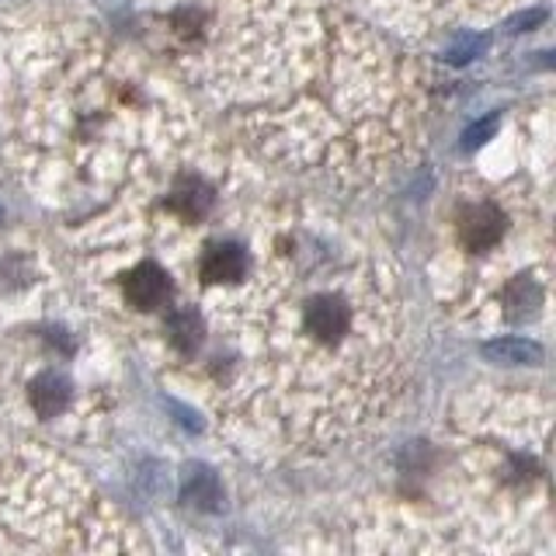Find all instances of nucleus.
<instances>
[{
	"label": "nucleus",
	"instance_id": "1",
	"mask_svg": "<svg viewBox=\"0 0 556 556\" xmlns=\"http://www.w3.org/2000/svg\"><path fill=\"white\" fill-rule=\"evenodd\" d=\"M181 303V300H174ZM202 362L219 421L278 452L330 448L387 417L404 387V324L387 261L334 216L251 208V265L195 289Z\"/></svg>",
	"mask_w": 556,
	"mask_h": 556
},
{
	"label": "nucleus",
	"instance_id": "2",
	"mask_svg": "<svg viewBox=\"0 0 556 556\" xmlns=\"http://www.w3.org/2000/svg\"><path fill=\"white\" fill-rule=\"evenodd\" d=\"M8 56L11 161L39 195L122 202L185 156L191 122L178 98L87 25H25Z\"/></svg>",
	"mask_w": 556,
	"mask_h": 556
},
{
	"label": "nucleus",
	"instance_id": "3",
	"mask_svg": "<svg viewBox=\"0 0 556 556\" xmlns=\"http://www.w3.org/2000/svg\"><path fill=\"white\" fill-rule=\"evenodd\" d=\"M452 261L473 265L448 292V306L477 324H529L549 306V202L532 188H501L483 178L463 181L445 205V248Z\"/></svg>",
	"mask_w": 556,
	"mask_h": 556
},
{
	"label": "nucleus",
	"instance_id": "4",
	"mask_svg": "<svg viewBox=\"0 0 556 556\" xmlns=\"http://www.w3.org/2000/svg\"><path fill=\"white\" fill-rule=\"evenodd\" d=\"M483 355L491 362H515V365H532V362H543V348L539 341H529V338H518V334H508V338H494L483 344Z\"/></svg>",
	"mask_w": 556,
	"mask_h": 556
},
{
	"label": "nucleus",
	"instance_id": "5",
	"mask_svg": "<svg viewBox=\"0 0 556 556\" xmlns=\"http://www.w3.org/2000/svg\"><path fill=\"white\" fill-rule=\"evenodd\" d=\"M188 497H191V504H205V508H208L213 501H219V486L208 473H199L195 480L188 483Z\"/></svg>",
	"mask_w": 556,
	"mask_h": 556
}]
</instances>
